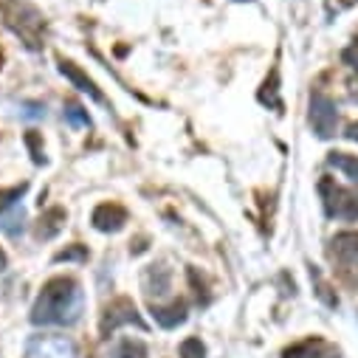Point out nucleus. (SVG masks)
<instances>
[{
    "mask_svg": "<svg viewBox=\"0 0 358 358\" xmlns=\"http://www.w3.org/2000/svg\"><path fill=\"white\" fill-rule=\"evenodd\" d=\"M178 355L181 358H206V347H203V341L201 338H187V341H181V347H178Z\"/></svg>",
    "mask_w": 358,
    "mask_h": 358,
    "instance_id": "nucleus-20",
    "label": "nucleus"
},
{
    "mask_svg": "<svg viewBox=\"0 0 358 358\" xmlns=\"http://www.w3.org/2000/svg\"><path fill=\"white\" fill-rule=\"evenodd\" d=\"M257 99H259L262 105H268V108L282 110V99H280V71H277V68L271 71V76H268V79L262 82Z\"/></svg>",
    "mask_w": 358,
    "mask_h": 358,
    "instance_id": "nucleus-13",
    "label": "nucleus"
},
{
    "mask_svg": "<svg viewBox=\"0 0 358 358\" xmlns=\"http://www.w3.org/2000/svg\"><path fill=\"white\" fill-rule=\"evenodd\" d=\"M0 68H3V51H0Z\"/></svg>",
    "mask_w": 358,
    "mask_h": 358,
    "instance_id": "nucleus-27",
    "label": "nucleus"
},
{
    "mask_svg": "<svg viewBox=\"0 0 358 358\" xmlns=\"http://www.w3.org/2000/svg\"><path fill=\"white\" fill-rule=\"evenodd\" d=\"M65 220H68V212H65L62 206H54V209L43 212L40 220H37V229H34L37 240H51V237H57V234L65 229Z\"/></svg>",
    "mask_w": 358,
    "mask_h": 358,
    "instance_id": "nucleus-10",
    "label": "nucleus"
},
{
    "mask_svg": "<svg viewBox=\"0 0 358 358\" xmlns=\"http://www.w3.org/2000/svg\"><path fill=\"white\" fill-rule=\"evenodd\" d=\"M282 358H338V350L322 338H305L282 352Z\"/></svg>",
    "mask_w": 358,
    "mask_h": 358,
    "instance_id": "nucleus-9",
    "label": "nucleus"
},
{
    "mask_svg": "<svg viewBox=\"0 0 358 358\" xmlns=\"http://www.w3.org/2000/svg\"><path fill=\"white\" fill-rule=\"evenodd\" d=\"M122 324H136L138 330H147V324H144V319L138 316L133 299H127V296H119V299H113V302L105 308L102 322H99L102 338H110V333H116Z\"/></svg>",
    "mask_w": 358,
    "mask_h": 358,
    "instance_id": "nucleus-4",
    "label": "nucleus"
},
{
    "mask_svg": "<svg viewBox=\"0 0 358 358\" xmlns=\"http://www.w3.org/2000/svg\"><path fill=\"white\" fill-rule=\"evenodd\" d=\"M144 291L152 296H164L169 294V268L164 265H150L147 274H144Z\"/></svg>",
    "mask_w": 358,
    "mask_h": 358,
    "instance_id": "nucleus-12",
    "label": "nucleus"
},
{
    "mask_svg": "<svg viewBox=\"0 0 358 358\" xmlns=\"http://www.w3.org/2000/svg\"><path fill=\"white\" fill-rule=\"evenodd\" d=\"M59 73L76 87V91H82V94H87V96H91V99H96V102H105V96H102V91H99V87H96V82L91 79V76H87L79 65H73L71 59H59Z\"/></svg>",
    "mask_w": 358,
    "mask_h": 358,
    "instance_id": "nucleus-8",
    "label": "nucleus"
},
{
    "mask_svg": "<svg viewBox=\"0 0 358 358\" xmlns=\"http://www.w3.org/2000/svg\"><path fill=\"white\" fill-rule=\"evenodd\" d=\"M308 122H310V127H313V133L319 138H333L336 136V127H338L336 102L327 94L313 91L310 94V108H308Z\"/></svg>",
    "mask_w": 358,
    "mask_h": 358,
    "instance_id": "nucleus-3",
    "label": "nucleus"
},
{
    "mask_svg": "<svg viewBox=\"0 0 358 358\" xmlns=\"http://www.w3.org/2000/svg\"><path fill=\"white\" fill-rule=\"evenodd\" d=\"M327 164L336 166L338 172H344L352 184H358V155H347V152H330Z\"/></svg>",
    "mask_w": 358,
    "mask_h": 358,
    "instance_id": "nucleus-15",
    "label": "nucleus"
},
{
    "mask_svg": "<svg viewBox=\"0 0 358 358\" xmlns=\"http://www.w3.org/2000/svg\"><path fill=\"white\" fill-rule=\"evenodd\" d=\"M341 3H344V6H352V3H358V0H341Z\"/></svg>",
    "mask_w": 358,
    "mask_h": 358,
    "instance_id": "nucleus-26",
    "label": "nucleus"
},
{
    "mask_svg": "<svg viewBox=\"0 0 358 358\" xmlns=\"http://www.w3.org/2000/svg\"><path fill=\"white\" fill-rule=\"evenodd\" d=\"M26 189H29V184H20V187H12V189H0V212H6V209H12L23 195H26Z\"/></svg>",
    "mask_w": 358,
    "mask_h": 358,
    "instance_id": "nucleus-21",
    "label": "nucleus"
},
{
    "mask_svg": "<svg viewBox=\"0 0 358 358\" xmlns=\"http://www.w3.org/2000/svg\"><path fill=\"white\" fill-rule=\"evenodd\" d=\"M350 141H358V122H352L350 127H347V133H344Z\"/></svg>",
    "mask_w": 358,
    "mask_h": 358,
    "instance_id": "nucleus-24",
    "label": "nucleus"
},
{
    "mask_svg": "<svg viewBox=\"0 0 358 358\" xmlns=\"http://www.w3.org/2000/svg\"><path fill=\"white\" fill-rule=\"evenodd\" d=\"M65 122L71 127H87V124H91V119H87V110L79 102H68L65 105Z\"/></svg>",
    "mask_w": 358,
    "mask_h": 358,
    "instance_id": "nucleus-17",
    "label": "nucleus"
},
{
    "mask_svg": "<svg viewBox=\"0 0 358 358\" xmlns=\"http://www.w3.org/2000/svg\"><path fill=\"white\" fill-rule=\"evenodd\" d=\"M6 265H9V257H6V251H3V248H0V274L6 271Z\"/></svg>",
    "mask_w": 358,
    "mask_h": 358,
    "instance_id": "nucleus-25",
    "label": "nucleus"
},
{
    "mask_svg": "<svg viewBox=\"0 0 358 358\" xmlns=\"http://www.w3.org/2000/svg\"><path fill=\"white\" fill-rule=\"evenodd\" d=\"M23 220H26V212L23 209H12V215H6L3 220H0V229H3L6 234L17 237L23 231Z\"/></svg>",
    "mask_w": 358,
    "mask_h": 358,
    "instance_id": "nucleus-19",
    "label": "nucleus"
},
{
    "mask_svg": "<svg viewBox=\"0 0 358 358\" xmlns=\"http://www.w3.org/2000/svg\"><path fill=\"white\" fill-rule=\"evenodd\" d=\"M110 358H147V344H144L141 338L127 336V338H122V341L113 347Z\"/></svg>",
    "mask_w": 358,
    "mask_h": 358,
    "instance_id": "nucleus-14",
    "label": "nucleus"
},
{
    "mask_svg": "<svg viewBox=\"0 0 358 358\" xmlns=\"http://www.w3.org/2000/svg\"><path fill=\"white\" fill-rule=\"evenodd\" d=\"M319 192H322V201H324V212L330 217L358 220V192H350V189L338 187L327 175L319 181Z\"/></svg>",
    "mask_w": 358,
    "mask_h": 358,
    "instance_id": "nucleus-2",
    "label": "nucleus"
},
{
    "mask_svg": "<svg viewBox=\"0 0 358 358\" xmlns=\"http://www.w3.org/2000/svg\"><path fill=\"white\" fill-rule=\"evenodd\" d=\"M152 319L164 327V330H175L178 324L187 322V302L184 299H175L166 308H152Z\"/></svg>",
    "mask_w": 358,
    "mask_h": 358,
    "instance_id": "nucleus-11",
    "label": "nucleus"
},
{
    "mask_svg": "<svg viewBox=\"0 0 358 358\" xmlns=\"http://www.w3.org/2000/svg\"><path fill=\"white\" fill-rule=\"evenodd\" d=\"M330 257L344 268L358 265V231H338L330 240Z\"/></svg>",
    "mask_w": 358,
    "mask_h": 358,
    "instance_id": "nucleus-7",
    "label": "nucleus"
},
{
    "mask_svg": "<svg viewBox=\"0 0 358 358\" xmlns=\"http://www.w3.org/2000/svg\"><path fill=\"white\" fill-rule=\"evenodd\" d=\"M26 358H76V344L68 336H31Z\"/></svg>",
    "mask_w": 358,
    "mask_h": 358,
    "instance_id": "nucleus-5",
    "label": "nucleus"
},
{
    "mask_svg": "<svg viewBox=\"0 0 358 358\" xmlns=\"http://www.w3.org/2000/svg\"><path fill=\"white\" fill-rule=\"evenodd\" d=\"M82 308H85L82 285L73 277H54L43 285L31 308V322L34 324H73L82 316Z\"/></svg>",
    "mask_w": 358,
    "mask_h": 358,
    "instance_id": "nucleus-1",
    "label": "nucleus"
},
{
    "mask_svg": "<svg viewBox=\"0 0 358 358\" xmlns=\"http://www.w3.org/2000/svg\"><path fill=\"white\" fill-rule=\"evenodd\" d=\"M91 223L96 231H122L127 223V209L122 203H99L91 215Z\"/></svg>",
    "mask_w": 358,
    "mask_h": 358,
    "instance_id": "nucleus-6",
    "label": "nucleus"
},
{
    "mask_svg": "<svg viewBox=\"0 0 358 358\" xmlns=\"http://www.w3.org/2000/svg\"><path fill=\"white\" fill-rule=\"evenodd\" d=\"M189 282L195 285V294H198V302H209V294H206V285L198 282V268H189Z\"/></svg>",
    "mask_w": 358,
    "mask_h": 358,
    "instance_id": "nucleus-23",
    "label": "nucleus"
},
{
    "mask_svg": "<svg viewBox=\"0 0 358 358\" xmlns=\"http://www.w3.org/2000/svg\"><path fill=\"white\" fill-rule=\"evenodd\" d=\"M85 259H87V248L79 245V243H73V245H68V248L54 254V262H85Z\"/></svg>",
    "mask_w": 358,
    "mask_h": 358,
    "instance_id": "nucleus-18",
    "label": "nucleus"
},
{
    "mask_svg": "<svg viewBox=\"0 0 358 358\" xmlns=\"http://www.w3.org/2000/svg\"><path fill=\"white\" fill-rule=\"evenodd\" d=\"M26 147L31 150L34 164H45V155H43V136H40L37 130H29V133H26Z\"/></svg>",
    "mask_w": 358,
    "mask_h": 358,
    "instance_id": "nucleus-22",
    "label": "nucleus"
},
{
    "mask_svg": "<svg viewBox=\"0 0 358 358\" xmlns=\"http://www.w3.org/2000/svg\"><path fill=\"white\" fill-rule=\"evenodd\" d=\"M310 280L316 282V296H319V299H322L327 308H338V296H336V294H333V288H330V285H327V282L319 277L316 268H310Z\"/></svg>",
    "mask_w": 358,
    "mask_h": 358,
    "instance_id": "nucleus-16",
    "label": "nucleus"
}]
</instances>
